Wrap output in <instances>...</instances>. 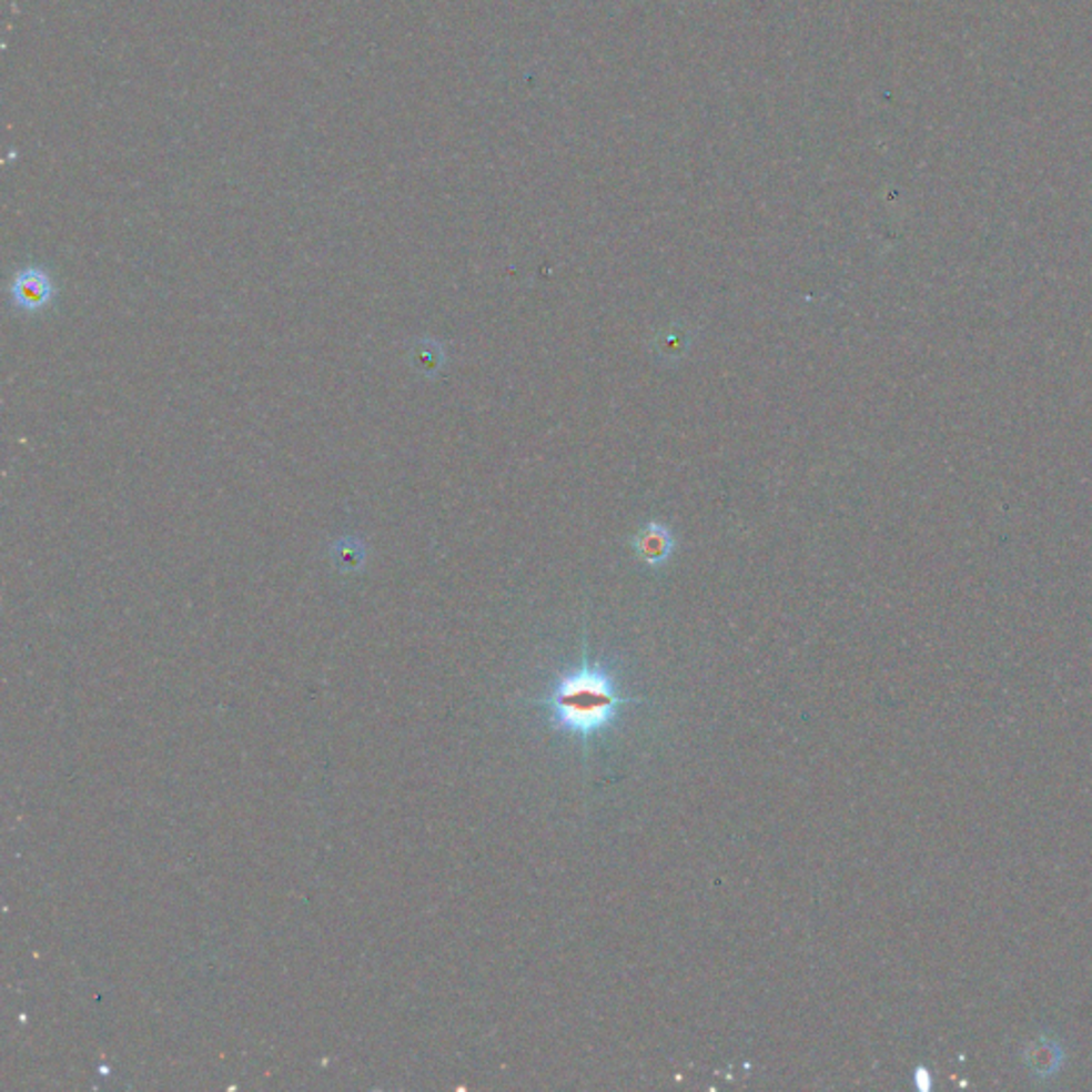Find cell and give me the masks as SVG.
I'll return each instance as SVG.
<instances>
[{"instance_id": "cell-1", "label": "cell", "mask_w": 1092, "mask_h": 1092, "mask_svg": "<svg viewBox=\"0 0 1092 1092\" xmlns=\"http://www.w3.org/2000/svg\"><path fill=\"white\" fill-rule=\"evenodd\" d=\"M643 702L645 698L621 694L615 673L600 659H592L587 647L578 666L562 673L545 696L529 700L548 712L553 732L580 740L585 762L594 740L613 730L621 710Z\"/></svg>"}, {"instance_id": "cell-6", "label": "cell", "mask_w": 1092, "mask_h": 1092, "mask_svg": "<svg viewBox=\"0 0 1092 1092\" xmlns=\"http://www.w3.org/2000/svg\"><path fill=\"white\" fill-rule=\"evenodd\" d=\"M913 1086L920 1092L932 1091V1075L927 1065H918L913 1069Z\"/></svg>"}, {"instance_id": "cell-2", "label": "cell", "mask_w": 1092, "mask_h": 1092, "mask_svg": "<svg viewBox=\"0 0 1092 1092\" xmlns=\"http://www.w3.org/2000/svg\"><path fill=\"white\" fill-rule=\"evenodd\" d=\"M1065 1063V1045L1052 1033H1039L1022 1048V1065L1035 1082L1054 1080Z\"/></svg>"}, {"instance_id": "cell-3", "label": "cell", "mask_w": 1092, "mask_h": 1092, "mask_svg": "<svg viewBox=\"0 0 1092 1092\" xmlns=\"http://www.w3.org/2000/svg\"><path fill=\"white\" fill-rule=\"evenodd\" d=\"M11 293H13V301L18 307L28 310V312H37V310H43L54 297V284H52V277L43 270L27 267L16 275Z\"/></svg>"}, {"instance_id": "cell-4", "label": "cell", "mask_w": 1092, "mask_h": 1092, "mask_svg": "<svg viewBox=\"0 0 1092 1092\" xmlns=\"http://www.w3.org/2000/svg\"><path fill=\"white\" fill-rule=\"evenodd\" d=\"M631 545H634L636 555H638L645 564H649V566H654V568H659V566H664V564L673 557V550H675L677 543H675L673 532H670L664 523H659V520H649V523H645V525L640 527V532L634 536Z\"/></svg>"}, {"instance_id": "cell-5", "label": "cell", "mask_w": 1092, "mask_h": 1092, "mask_svg": "<svg viewBox=\"0 0 1092 1092\" xmlns=\"http://www.w3.org/2000/svg\"><path fill=\"white\" fill-rule=\"evenodd\" d=\"M333 559L340 564V568H356L365 559V550L358 540L353 538H342L333 548Z\"/></svg>"}]
</instances>
